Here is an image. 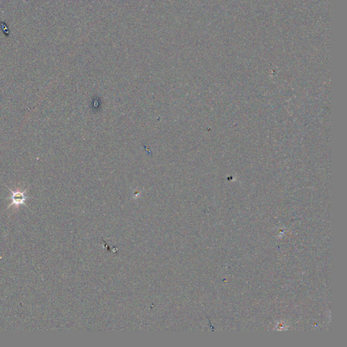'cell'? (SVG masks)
Returning a JSON list of instances; mask_svg holds the SVG:
<instances>
[{"label": "cell", "instance_id": "obj_1", "mask_svg": "<svg viewBox=\"0 0 347 347\" xmlns=\"http://www.w3.org/2000/svg\"><path fill=\"white\" fill-rule=\"evenodd\" d=\"M9 191L11 193V196L10 198H7L8 199H11L12 202L9 204L8 208H10V207L15 206L16 209H19V207L21 205H25L27 207V205L26 204V200L28 199V197L25 196L26 191L28 190L27 188L25 189L24 191L21 190L20 187H17L15 191L12 190L11 189L9 188Z\"/></svg>", "mask_w": 347, "mask_h": 347}]
</instances>
